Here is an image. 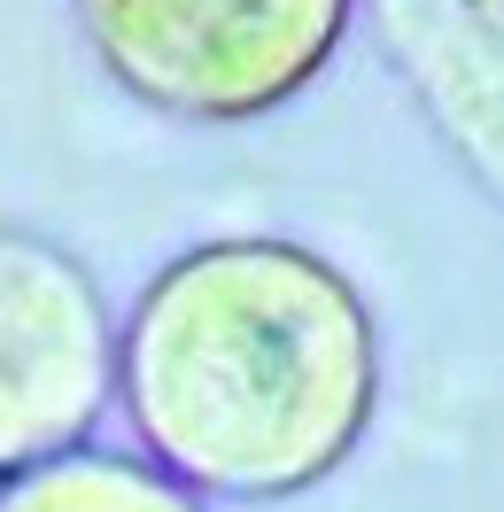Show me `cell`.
Listing matches in <instances>:
<instances>
[{
  "label": "cell",
  "instance_id": "4",
  "mask_svg": "<svg viewBox=\"0 0 504 512\" xmlns=\"http://www.w3.org/2000/svg\"><path fill=\"white\" fill-rule=\"evenodd\" d=\"M365 8L411 109L504 202V0H365Z\"/></svg>",
  "mask_w": 504,
  "mask_h": 512
},
{
  "label": "cell",
  "instance_id": "3",
  "mask_svg": "<svg viewBox=\"0 0 504 512\" xmlns=\"http://www.w3.org/2000/svg\"><path fill=\"white\" fill-rule=\"evenodd\" d=\"M117 404V319L94 272L24 225H0V481L94 443Z\"/></svg>",
  "mask_w": 504,
  "mask_h": 512
},
{
  "label": "cell",
  "instance_id": "2",
  "mask_svg": "<svg viewBox=\"0 0 504 512\" xmlns=\"http://www.w3.org/2000/svg\"><path fill=\"white\" fill-rule=\"evenodd\" d=\"M94 63L187 125H249L318 86L357 0H70Z\"/></svg>",
  "mask_w": 504,
  "mask_h": 512
},
{
  "label": "cell",
  "instance_id": "1",
  "mask_svg": "<svg viewBox=\"0 0 504 512\" xmlns=\"http://www.w3.org/2000/svg\"><path fill=\"white\" fill-rule=\"evenodd\" d=\"M117 404L148 466L210 505H287L380 412V326L342 264L280 233L194 241L117 326Z\"/></svg>",
  "mask_w": 504,
  "mask_h": 512
},
{
  "label": "cell",
  "instance_id": "5",
  "mask_svg": "<svg viewBox=\"0 0 504 512\" xmlns=\"http://www.w3.org/2000/svg\"><path fill=\"white\" fill-rule=\"evenodd\" d=\"M0 512H210V505L148 458L86 443L70 458H47L32 474L0 481Z\"/></svg>",
  "mask_w": 504,
  "mask_h": 512
}]
</instances>
